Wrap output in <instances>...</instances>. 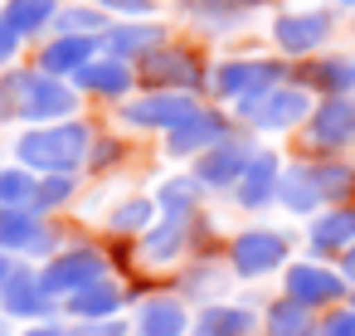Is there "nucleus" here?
I'll return each instance as SVG.
<instances>
[{
  "label": "nucleus",
  "mask_w": 355,
  "mask_h": 336,
  "mask_svg": "<svg viewBox=\"0 0 355 336\" xmlns=\"http://www.w3.org/2000/svg\"><path fill=\"white\" fill-rule=\"evenodd\" d=\"M306 142L321 151H340L355 142V98H321L306 117Z\"/></svg>",
  "instance_id": "nucleus-12"
},
{
  "label": "nucleus",
  "mask_w": 355,
  "mask_h": 336,
  "mask_svg": "<svg viewBox=\"0 0 355 336\" xmlns=\"http://www.w3.org/2000/svg\"><path fill=\"white\" fill-rule=\"evenodd\" d=\"M44 224L49 219H40L35 210H0V253H30Z\"/></svg>",
  "instance_id": "nucleus-25"
},
{
  "label": "nucleus",
  "mask_w": 355,
  "mask_h": 336,
  "mask_svg": "<svg viewBox=\"0 0 355 336\" xmlns=\"http://www.w3.org/2000/svg\"><path fill=\"white\" fill-rule=\"evenodd\" d=\"M54 0H10L6 10H0V20H6L20 40H40V30L54 25Z\"/></svg>",
  "instance_id": "nucleus-27"
},
{
  "label": "nucleus",
  "mask_w": 355,
  "mask_h": 336,
  "mask_svg": "<svg viewBox=\"0 0 355 336\" xmlns=\"http://www.w3.org/2000/svg\"><path fill=\"white\" fill-rule=\"evenodd\" d=\"M253 326H258V321H253L248 307L214 302V307H205V312L195 317V331H190V336H248Z\"/></svg>",
  "instance_id": "nucleus-26"
},
{
  "label": "nucleus",
  "mask_w": 355,
  "mask_h": 336,
  "mask_svg": "<svg viewBox=\"0 0 355 336\" xmlns=\"http://www.w3.org/2000/svg\"><path fill=\"white\" fill-rule=\"evenodd\" d=\"M234 112L253 127V132H287V127H302L311 117V98L306 88H272L263 98H248V103H234Z\"/></svg>",
  "instance_id": "nucleus-5"
},
{
  "label": "nucleus",
  "mask_w": 355,
  "mask_h": 336,
  "mask_svg": "<svg viewBox=\"0 0 355 336\" xmlns=\"http://www.w3.org/2000/svg\"><path fill=\"white\" fill-rule=\"evenodd\" d=\"M93 151V127L88 122H54V127H30L25 137H15V156L20 166L35 176H73L78 166H88Z\"/></svg>",
  "instance_id": "nucleus-1"
},
{
  "label": "nucleus",
  "mask_w": 355,
  "mask_h": 336,
  "mask_svg": "<svg viewBox=\"0 0 355 336\" xmlns=\"http://www.w3.org/2000/svg\"><path fill=\"white\" fill-rule=\"evenodd\" d=\"M127 331H132V326H127V321H117V317H112V321H83V326H64V336H127Z\"/></svg>",
  "instance_id": "nucleus-38"
},
{
  "label": "nucleus",
  "mask_w": 355,
  "mask_h": 336,
  "mask_svg": "<svg viewBox=\"0 0 355 336\" xmlns=\"http://www.w3.org/2000/svg\"><path fill=\"white\" fill-rule=\"evenodd\" d=\"M103 10H112V15H151L156 0H103Z\"/></svg>",
  "instance_id": "nucleus-39"
},
{
  "label": "nucleus",
  "mask_w": 355,
  "mask_h": 336,
  "mask_svg": "<svg viewBox=\"0 0 355 336\" xmlns=\"http://www.w3.org/2000/svg\"><path fill=\"white\" fill-rule=\"evenodd\" d=\"M229 6H239V10H253V6H272V0H229Z\"/></svg>",
  "instance_id": "nucleus-46"
},
{
  "label": "nucleus",
  "mask_w": 355,
  "mask_h": 336,
  "mask_svg": "<svg viewBox=\"0 0 355 336\" xmlns=\"http://www.w3.org/2000/svg\"><path fill=\"white\" fill-rule=\"evenodd\" d=\"M277 200H282L292 215H316V210H321V195H316V185H311V176H306V166L282 171V180H277Z\"/></svg>",
  "instance_id": "nucleus-29"
},
{
  "label": "nucleus",
  "mask_w": 355,
  "mask_h": 336,
  "mask_svg": "<svg viewBox=\"0 0 355 336\" xmlns=\"http://www.w3.org/2000/svg\"><path fill=\"white\" fill-rule=\"evenodd\" d=\"M316 336H355V307H336L326 321H316Z\"/></svg>",
  "instance_id": "nucleus-37"
},
{
  "label": "nucleus",
  "mask_w": 355,
  "mask_h": 336,
  "mask_svg": "<svg viewBox=\"0 0 355 336\" xmlns=\"http://www.w3.org/2000/svg\"><path fill=\"white\" fill-rule=\"evenodd\" d=\"M137 336H185L190 331V317H185V302L180 297H146L137 321H132Z\"/></svg>",
  "instance_id": "nucleus-21"
},
{
  "label": "nucleus",
  "mask_w": 355,
  "mask_h": 336,
  "mask_svg": "<svg viewBox=\"0 0 355 336\" xmlns=\"http://www.w3.org/2000/svg\"><path fill=\"white\" fill-rule=\"evenodd\" d=\"M15 59H20V35H15L6 20H0V69L15 64Z\"/></svg>",
  "instance_id": "nucleus-40"
},
{
  "label": "nucleus",
  "mask_w": 355,
  "mask_h": 336,
  "mask_svg": "<svg viewBox=\"0 0 355 336\" xmlns=\"http://www.w3.org/2000/svg\"><path fill=\"white\" fill-rule=\"evenodd\" d=\"M331 30H336V20H331V10H297V15H282V20H272V44L282 49V54H311V49H321L326 40H331Z\"/></svg>",
  "instance_id": "nucleus-13"
},
{
  "label": "nucleus",
  "mask_w": 355,
  "mask_h": 336,
  "mask_svg": "<svg viewBox=\"0 0 355 336\" xmlns=\"http://www.w3.org/2000/svg\"><path fill=\"white\" fill-rule=\"evenodd\" d=\"M277 180H282V161H277L268 146H258L253 161L243 166L239 185H234V200H239L243 210H268V205L277 200Z\"/></svg>",
  "instance_id": "nucleus-16"
},
{
  "label": "nucleus",
  "mask_w": 355,
  "mask_h": 336,
  "mask_svg": "<svg viewBox=\"0 0 355 336\" xmlns=\"http://www.w3.org/2000/svg\"><path fill=\"white\" fill-rule=\"evenodd\" d=\"M306 244H311V258L345 253V249L355 244V205H331L326 215H311Z\"/></svg>",
  "instance_id": "nucleus-17"
},
{
  "label": "nucleus",
  "mask_w": 355,
  "mask_h": 336,
  "mask_svg": "<svg viewBox=\"0 0 355 336\" xmlns=\"http://www.w3.org/2000/svg\"><path fill=\"white\" fill-rule=\"evenodd\" d=\"M287 74H292V69H287L282 59H224V64L209 74V88H214V98H224V103H248V98H263V93L282 88Z\"/></svg>",
  "instance_id": "nucleus-2"
},
{
  "label": "nucleus",
  "mask_w": 355,
  "mask_h": 336,
  "mask_svg": "<svg viewBox=\"0 0 355 336\" xmlns=\"http://www.w3.org/2000/svg\"><path fill=\"white\" fill-rule=\"evenodd\" d=\"M190 249V219H156L151 229H146V239H141V253L151 258V263H171V258H180Z\"/></svg>",
  "instance_id": "nucleus-24"
},
{
  "label": "nucleus",
  "mask_w": 355,
  "mask_h": 336,
  "mask_svg": "<svg viewBox=\"0 0 355 336\" xmlns=\"http://www.w3.org/2000/svg\"><path fill=\"white\" fill-rule=\"evenodd\" d=\"M25 336H64V326H59V321H35Z\"/></svg>",
  "instance_id": "nucleus-42"
},
{
  "label": "nucleus",
  "mask_w": 355,
  "mask_h": 336,
  "mask_svg": "<svg viewBox=\"0 0 355 336\" xmlns=\"http://www.w3.org/2000/svg\"><path fill=\"white\" fill-rule=\"evenodd\" d=\"M127 302V292H122V283H93V287H83V292H73L64 307L78 317V321H112L117 317V307Z\"/></svg>",
  "instance_id": "nucleus-22"
},
{
  "label": "nucleus",
  "mask_w": 355,
  "mask_h": 336,
  "mask_svg": "<svg viewBox=\"0 0 355 336\" xmlns=\"http://www.w3.org/2000/svg\"><path fill=\"white\" fill-rule=\"evenodd\" d=\"M10 273H15V258H10V253H0V287L10 283Z\"/></svg>",
  "instance_id": "nucleus-44"
},
{
  "label": "nucleus",
  "mask_w": 355,
  "mask_h": 336,
  "mask_svg": "<svg viewBox=\"0 0 355 336\" xmlns=\"http://www.w3.org/2000/svg\"><path fill=\"white\" fill-rule=\"evenodd\" d=\"M219 283H224V273H219V268H205V263H200V268H190V273H185L180 292H185V297H214V287H219Z\"/></svg>",
  "instance_id": "nucleus-36"
},
{
  "label": "nucleus",
  "mask_w": 355,
  "mask_h": 336,
  "mask_svg": "<svg viewBox=\"0 0 355 336\" xmlns=\"http://www.w3.org/2000/svg\"><path fill=\"white\" fill-rule=\"evenodd\" d=\"M340 278H345V283H355V244L340 253Z\"/></svg>",
  "instance_id": "nucleus-43"
},
{
  "label": "nucleus",
  "mask_w": 355,
  "mask_h": 336,
  "mask_svg": "<svg viewBox=\"0 0 355 336\" xmlns=\"http://www.w3.org/2000/svg\"><path fill=\"white\" fill-rule=\"evenodd\" d=\"M350 6H355V0H350Z\"/></svg>",
  "instance_id": "nucleus-49"
},
{
  "label": "nucleus",
  "mask_w": 355,
  "mask_h": 336,
  "mask_svg": "<svg viewBox=\"0 0 355 336\" xmlns=\"http://www.w3.org/2000/svg\"><path fill=\"white\" fill-rule=\"evenodd\" d=\"M200 195H205V185H200L195 176H166L151 200H156L161 219H190L195 205H200Z\"/></svg>",
  "instance_id": "nucleus-23"
},
{
  "label": "nucleus",
  "mask_w": 355,
  "mask_h": 336,
  "mask_svg": "<svg viewBox=\"0 0 355 336\" xmlns=\"http://www.w3.org/2000/svg\"><path fill=\"white\" fill-rule=\"evenodd\" d=\"M0 307H6L10 317H25V321H49V312H54V302L44 297L35 268H15L10 273V283L0 287Z\"/></svg>",
  "instance_id": "nucleus-19"
},
{
  "label": "nucleus",
  "mask_w": 355,
  "mask_h": 336,
  "mask_svg": "<svg viewBox=\"0 0 355 336\" xmlns=\"http://www.w3.org/2000/svg\"><path fill=\"white\" fill-rule=\"evenodd\" d=\"M205 103L195 93H146V98H132L122 103V122L127 127H141V132H175L180 122H190Z\"/></svg>",
  "instance_id": "nucleus-6"
},
{
  "label": "nucleus",
  "mask_w": 355,
  "mask_h": 336,
  "mask_svg": "<svg viewBox=\"0 0 355 336\" xmlns=\"http://www.w3.org/2000/svg\"><path fill=\"white\" fill-rule=\"evenodd\" d=\"M282 292H287L297 307L316 312V307H336V302L350 292V283H345L340 273L321 268V263H292L287 278H282Z\"/></svg>",
  "instance_id": "nucleus-8"
},
{
  "label": "nucleus",
  "mask_w": 355,
  "mask_h": 336,
  "mask_svg": "<svg viewBox=\"0 0 355 336\" xmlns=\"http://www.w3.org/2000/svg\"><path fill=\"white\" fill-rule=\"evenodd\" d=\"M98 40H88V35H59V40H49L44 44V54H40V74L44 78H73L83 64H93L98 59Z\"/></svg>",
  "instance_id": "nucleus-20"
},
{
  "label": "nucleus",
  "mask_w": 355,
  "mask_h": 336,
  "mask_svg": "<svg viewBox=\"0 0 355 336\" xmlns=\"http://www.w3.org/2000/svg\"><path fill=\"white\" fill-rule=\"evenodd\" d=\"M282 258H287V239H282L277 229H243V234H234V244H229V268H234L239 278H263V273H272Z\"/></svg>",
  "instance_id": "nucleus-9"
},
{
  "label": "nucleus",
  "mask_w": 355,
  "mask_h": 336,
  "mask_svg": "<svg viewBox=\"0 0 355 336\" xmlns=\"http://www.w3.org/2000/svg\"><path fill=\"white\" fill-rule=\"evenodd\" d=\"M253 151H258L253 137H234V132H229L219 146H209L205 156H195V171H190V176H195L200 185H239V176H243V166L253 161Z\"/></svg>",
  "instance_id": "nucleus-11"
},
{
  "label": "nucleus",
  "mask_w": 355,
  "mask_h": 336,
  "mask_svg": "<svg viewBox=\"0 0 355 336\" xmlns=\"http://www.w3.org/2000/svg\"><path fill=\"white\" fill-rule=\"evenodd\" d=\"M0 336H10V321H0Z\"/></svg>",
  "instance_id": "nucleus-47"
},
{
  "label": "nucleus",
  "mask_w": 355,
  "mask_h": 336,
  "mask_svg": "<svg viewBox=\"0 0 355 336\" xmlns=\"http://www.w3.org/2000/svg\"><path fill=\"white\" fill-rule=\"evenodd\" d=\"M350 307H355V292H350Z\"/></svg>",
  "instance_id": "nucleus-48"
},
{
  "label": "nucleus",
  "mask_w": 355,
  "mask_h": 336,
  "mask_svg": "<svg viewBox=\"0 0 355 336\" xmlns=\"http://www.w3.org/2000/svg\"><path fill=\"white\" fill-rule=\"evenodd\" d=\"M263 336H316V317L306 307H297L292 297H277L268 307V331Z\"/></svg>",
  "instance_id": "nucleus-30"
},
{
  "label": "nucleus",
  "mask_w": 355,
  "mask_h": 336,
  "mask_svg": "<svg viewBox=\"0 0 355 336\" xmlns=\"http://www.w3.org/2000/svg\"><path fill=\"white\" fill-rule=\"evenodd\" d=\"M10 112H15V103H10V98H6V88H0V122H6V117H10Z\"/></svg>",
  "instance_id": "nucleus-45"
},
{
  "label": "nucleus",
  "mask_w": 355,
  "mask_h": 336,
  "mask_svg": "<svg viewBox=\"0 0 355 336\" xmlns=\"http://www.w3.org/2000/svg\"><path fill=\"white\" fill-rule=\"evenodd\" d=\"M73 190H78V176H40V180H35V200H30V210L44 219L49 210L69 205V200H73Z\"/></svg>",
  "instance_id": "nucleus-31"
},
{
  "label": "nucleus",
  "mask_w": 355,
  "mask_h": 336,
  "mask_svg": "<svg viewBox=\"0 0 355 336\" xmlns=\"http://www.w3.org/2000/svg\"><path fill=\"white\" fill-rule=\"evenodd\" d=\"M137 78L151 83V93H205L209 88L205 64L190 49H175V44H161L151 59H141Z\"/></svg>",
  "instance_id": "nucleus-4"
},
{
  "label": "nucleus",
  "mask_w": 355,
  "mask_h": 336,
  "mask_svg": "<svg viewBox=\"0 0 355 336\" xmlns=\"http://www.w3.org/2000/svg\"><path fill=\"white\" fill-rule=\"evenodd\" d=\"M69 83H73V93H93V98H127V93L137 88V69L98 54V59H93V64H83Z\"/></svg>",
  "instance_id": "nucleus-18"
},
{
  "label": "nucleus",
  "mask_w": 355,
  "mask_h": 336,
  "mask_svg": "<svg viewBox=\"0 0 355 336\" xmlns=\"http://www.w3.org/2000/svg\"><path fill=\"white\" fill-rule=\"evenodd\" d=\"M73 108H78V93H73V83H64V78H44L40 69L30 74V83H25V98H20V117L25 122H40V127H49V122H69L73 117Z\"/></svg>",
  "instance_id": "nucleus-7"
},
{
  "label": "nucleus",
  "mask_w": 355,
  "mask_h": 336,
  "mask_svg": "<svg viewBox=\"0 0 355 336\" xmlns=\"http://www.w3.org/2000/svg\"><path fill=\"white\" fill-rule=\"evenodd\" d=\"M35 176L25 166H0V210H30Z\"/></svg>",
  "instance_id": "nucleus-33"
},
{
  "label": "nucleus",
  "mask_w": 355,
  "mask_h": 336,
  "mask_svg": "<svg viewBox=\"0 0 355 336\" xmlns=\"http://www.w3.org/2000/svg\"><path fill=\"white\" fill-rule=\"evenodd\" d=\"M224 137H229V117L219 108H200L190 122H180L175 132H166V156H205Z\"/></svg>",
  "instance_id": "nucleus-14"
},
{
  "label": "nucleus",
  "mask_w": 355,
  "mask_h": 336,
  "mask_svg": "<svg viewBox=\"0 0 355 336\" xmlns=\"http://www.w3.org/2000/svg\"><path fill=\"white\" fill-rule=\"evenodd\" d=\"M117 156H122V146H117V142H98V146L88 151V166H93V171H103V166H107V161H117Z\"/></svg>",
  "instance_id": "nucleus-41"
},
{
  "label": "nucleus",
  "mask_w": 355,
  "mask_h": 336,
  "mask_svg": "<svg viewBox=\"0 0 355 336\" xmlns=\"http://www.w3.org/2000/svg\"><path fill=\"white\" fill-rule=\"evenodd\" d=\"M54 30H59V35L103 40V35H107V20H103V10H93V6H73V10H59V15H54Z\"/></svg>",
  "instance_id": "nucleus-34"
},
{
  "label": "nucleus",
  "mask_w": 355,
  "mask_h": 336,
  "mask_svg": "<svg viewBox=\"0 0 355 336\" xmlns=\"http://www.w3.org/2000/svg\"><path fill=\"white\" fill-rule=\"evenodd\" d=\"M306 176H311V185H316L321 205H326V200H331V205H340V200H350V195H355V166H345V161H311V166H306Z\"/></svg>",
  "instance_id": "nucleus-28"
},
{
  "label": "nucleus",
  "mask_w": 355,
  "mask_h": 336,
  "mask_svg": "<svg viewBox=\"0 0 355 336\" xmlns=\"http://www.w3.org/2000/svg\"><path fill=\"white\" fill-rule=\"evenodd\" d=\"M151 219H156V200L137 195V200H122L107 224H112V234H137V229H151Z\"/></svg>",
  "instance_id": "nucleus-35"
},
{
  "label": "nucleus",
  "mask_w": 355,
  "mask_h": 336,
  "mask_svg": "<svg viewBox=\"0 0 355 336\" xmlns=\"http://www.w3.org/2000/svg\"><path fill=\"white\" fill-rule=\"evenodd\" d=\"M297 88H311L321 98H355V59L350 54H331V59H306L292 69Z\"/></svg>",
  "instance_id": "nucleus-15"
},
{
  "label": "nucleus",
  "mask_w": 355,
  "mask_h": 336,
  "mask_svg": "<svg viewBox=\"0 0 355 336\" xmlns=\"http://www.w3.org/2000/svg\"><path fill=\"white\" fill-rule=\"evenodd\" d=\"M98 44H103V59H117V64L137 59L141 64V59H151L166 44V30L156 20H117V25H107V35Z\"/></svg>",
  "instance_id": "nucleus-10"
},
{
  "label": "nucleus",
  "mask_w": 355,
  "mask_h": 336,
  "mask_svg": "<svg viewBox=\"0 0 355 336\" xmlns=\"http://www.w3.org/2000/svg\"><path fill=\"white\" fill-rule=\"evenodd\" d=\"M103 273H107V258H103L98 249L78 244V249H69V253H54V258L40 268V287H44L49 302H69L73 292L103 283Z\"/></svg>",
  "instance_id": "nucleus-3"
},
{
  "label": "nucleus",
  "mask_w": 355,
  "mask_h": 336,
  "mask_svg": "<svg viewBox=\"0 0 355 336\" xmlns=\"http://www.w3.org/2000/svg\"><path fill=\"white\" fill-rule=\"evenodd\" d=\"M185 15L209 25V30H239L243 25V10L229 6V0H185Z\"/></svg>",
  "instance_id": "nucleus-32"
}]
</instances>
